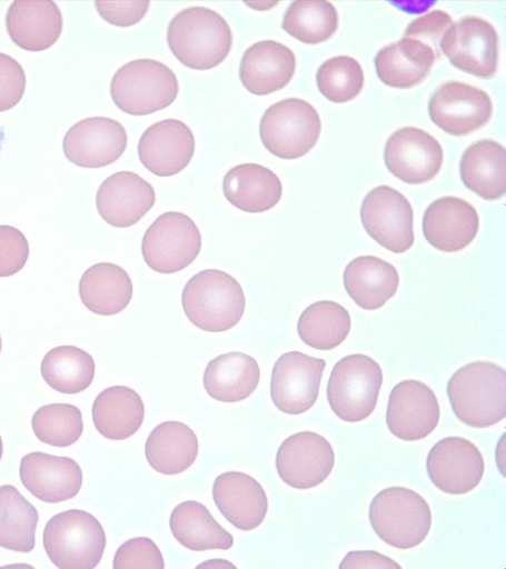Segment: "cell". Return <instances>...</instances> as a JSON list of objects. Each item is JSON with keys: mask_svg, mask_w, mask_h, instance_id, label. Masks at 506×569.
Here are the masks:
<instances>
[{"mask_svg": "<svg viewBox=\"0 0 506 569\" xmlns=\"http://www.w3.org/2000/svg\"><path fill=\"white\" fill-rule=\"evenodd\" d=\"M232 30L215 10L190 7L175 16L168 28L171 53L194 70H210L224 63L232 48Z\"/></svg>", "mask_w": 506, "mask_h": 569, "instance_id": "obj_1", "label": "cell"}, {"mask_svg": "<svg viewBox=\"0 0 506 569\" xmlns=\"http://www.w3.org/2000/svg\"><path fill=\"white\" fill-rule=\"evenodd\" d=\"M448 397L456 417L470 428L487 429L506 417V372L490 361H475L454 372Z\"/></svg>", "mask_w": 506, "mask_h": 569, "instance_id": "obj_2", "label": "cell"}, {"mask_svg": "<svg viewBox=\"0 0 506 569\" xmlns=\"http://www.w3.org/2000/svg\"><path fill=\"white\" fill-rule=\"evenodd\" d=\"M182 308L195 327L205 332L222 333L240 323L246 297L232 276L219 269H205L186 283Z\"/></svg>", "mask_w": 506, "mask_h": 569, "instance_id": "obj_3", "label": "cell"}, {"mask_svg": "<svg viewBox=\"0 0 506 569\" xmlns=\"http://www.w3.org/2000/svg\"><path fill=\"white\" fill-rule=\"evenodd\" d=\"M175 72L153 59H138L122 66L112 77L113 103L131 117H147L168 109L179 96Z\"/></svg>", "mask_w": 506, "mask_h": 569, "instance_id": "obj_4", "label": "cell"}, {"mask_svg": "<svg viewBox=\"0 0 506 569\" xmlns=\"http://www.w3.org/2000/svg\"><path fill=\"white\" fill-rule=\"evenodd\" d=\"M44 550L60 569L97 568L107 547V535L96 516L69 510L51 517L43 535Z\"/></svg>", "mask_w": 506, "mask_h": 569, "instance_id": "obj_5", "label": "cell"}, {"mask_svg": "<svg viewBox=\"0 0 506 569\" xmlns=\"http://www.w3.org/2000/svg\"><path fill=\"white\" fill-rule=\"evenodd\" d=\"M371 529L385 543L410 550L430 532L431 511L425 498L407 488L380 491L369 506Z\"/></svg>", "mask_w": 506, "mask_h": 569, "instance_id": "obj_6", "label": "cell"}, {"mask_svg": "<svg viewBox=\"0 0 506 569\" xmlns=\"http://www.w3.org/2000/svg\"><path fill=\"white\" fill-rule=\"evenodd\" d=\"M381 385L384 371L375 359L365 355L348 356L330 372L329 407L340 420L364 421L376 410Z\"/></svg>", "mask_w": 506, "mask_h": 569, "instance_id": "obj_7", "label": "cell"}, {"mask_svg": "<svg viewBox=\"0 0 506 569\" xmlns=\"http://www.w3.org/2000/svg\"><path fill=\"white\" fill-rule=\"evenodd\" d=\"M317 110L302 99H286L268 108L260 123L264 147L274 157L296 160L306 157L321 137Z\"/></svg>", "mask_w": 506, "mask_h": 569, "instance_id": "obj_8", "label": "cell"}, {"mask_svg": "<svg viewBox=\"0 0 506 569\" xmlns=\"http://www.w3.org/2000/svg\"><path fill=\"white\" fill-rule=\"evenodd\" d=\"M202 238L199 227L180 212H167L145 232L141 251L152 271L173 274L188 268L199 257Z\"/></svg>", "mask_w": 506, "mask_h": 569, "instance_id": "obj_9", "label": "cell"}, {"mask_svg": "<svg viewBox=\"0 0 506 569\" xmlns=\"http://www.w3.org/2000/svg\"><path fill=\"white\" fill-rule=\"evenodd\" d=\"M440 49L454 68L467 74L480 79H492L497 74L499 36L487 19L470 16L453 23Z\"/></svg>", "mask_w": 506, "mask_h": 569, "instance_id": "obj_10", "label": "cell"}, {"mask_svg": "<svg viewBox=\"0 0 506 569\" xmlns=\"http://www.w3.org/2000/svg\"><path fill=\"white\" fill-rule=\"evenodd\" d=\"M360 220L366 232L386 250L401 254L415 244V212L405 194L378 186L365 198Z\"/></svg>", "mask_w": 506, "mask_h": 569, "instance_id": "obj_11", "label": "cell"}, {"mask_svg": "<svg viewBox=\"0 0 506 569\" xmlns=\"http://www.w3.org/2000/svg\"><path fill=\"white\" fill-rule=\"evenodd\" d=\"M336 455L333 445L312 431L287 438L276 457L281 480L297 490H309L324 483L333 473Z\"/></svg>", "mask_w": 506, "mask_h": 569, "instance_id": "obj_12", "label": "cell"}, {"mask_svg": "<svg viewBox=\"0 0 506 569\" xmlns=\"http://www.w3.org/2000/svg\"><path fill=\"white\" fill-rule=\"evenodd\" d=\"M428 110L438 128L460 138L487 126L493 116V102L488 92L479 88L449 81L433 92Z\"/></svg>", "mask_w": 506, "mask_h": 569, "instance_id": "obj_13", "label": "cell"}, {"mask_svg": "<svg viewBox=\"0 0 506 569\" xmlns=\"http://www.w3.org/2000/svg\"><path fill=\"white\" fill-rule=\"evenodd\" d=\"M326 360L301 351H289L278 358L272 370L271 399L287 416H302L319 396Z\"/></svg>", "mask_w": 506, "mask_h": 569, "instance_id": "obj_14", "label": "cell"}, {"mask_svg": "<svg viewBox=\"0 0 506 569\" xmlns=\"http://www.w3.org/2000/svg\"><path fill=\"white\" fill-rule=\"evenodd\" d=\"M429 479L447 495H467L483 480L485 462L480 450L468 439L450 437L434 445L427 459Z\"/></svg>", "mask_w": 506, "mask_h": 569, "instance_id": "obj_15", "label": "cell"}, {"mask_svg": "<svg viewBox=\"0 0 506 569\" xmlns=\"http://www.w3.org/2000/svg\"><path fill=\"white\" fill-rule=\"evenodd\" d=\"M440 408L434 391L419 380L400 381L390 392L387 427L403 441L426 439L437 429Z\"/></svg>", "mask_w": 506, "mask_h": 569, "instance_id": "obj_16", "label": "cell"}, {"mask_svg": "<svg viewBox=\"0 0 506 569\" xmlns=\"http://www.w3.org/2000/svg\"><path fill=\"white\" fill-rule=\"evenodd\" d=\"M128 147L126 128L109 118H89L71 127L63 140L67 159L85 169H100L117 162Z\"/></svg>", "mask_w": 506, "mask_h": 569, "instance_id": "obj_17", "label": "cell"}, {"mask_svg": "<svg viewBox=\"0 0 506 569\" xmlns=\"http://www.w3.org/2000/svg\"><path fill=\"white\" fill-rule=\"evenodd\" d=\"M443 160L439 141L418 128H401L391 133L385 149L387 169L408 184L427 183L436 178Z\"/></svg>", "mask_w": 506, "mask_h": 569, "instance_id": "obj_18", "label": "cell"}, {"mask_svg": "<svg viewBox=\"0 0 506 569\" xmlns=\"http://www.w3.org/2000/svg\"><path fill=\"white\" fill-rule=\"evenodd\" d=\"M195 147L191 129L180 120L168 119L142 133L138 152L145 169L159 178H170L189 167Z\"/></svg>", "mask_w": 506, "mask_h": 569, "instance_id": "obj_19", "label": "cell"}, {"mask_svg": "<svg viewBox=\"0 0 506 569\" xmlns=\"http://www.w3.org/2000/svg\"><path fill=\"white\" fill-rule=\"evenodd\" d=\"M479 214L468 201L452 198L431 202L423 216V234L436 250L457 253L466 250L479 232Z\"/></svg>", "mask_w": 506, "mask_h": 569, "instance_id": "obj_20", "label": "cell"}, {"mask_svg": "<svg viewBox=\"0 0 506 569\" xmlns=\"http://www.w3.org/2000/svg\"><path fill=\"white\" fill-rule=\"evenodd\" d=\"M19 475L24 488L47 503L77 498L82 486V471L77 461L44 452L26 455Z\"/></svg>", "mask_w": 506, "mask_h": 569, "instance_id": "obj_21", "label": "cell"}, {"mask_svg": "<svg viewBox=\"0 0 506 569\" xmlns=\"http://www.w3.org/2000/svg\"><path fill=\"white\" fill-rule=\"evenodd\" d=\"M157 201L152 186L130 171L113 173L101 183L97 207L101 219L118 229L137 224Z\"/></svg>", "mask_w": 506, "mask_h": 569, "instance_id": "obj_22", "label": "cell"}, {"mask_svg": "<svg viewBox=\"0 0 506 569\" xmlns=\"http://www.w3.org/2000/svg\"><path fill=\"white\" fill-rule=\"evenodd\" d=\"M212 498L225 519L240 531L256 530L268 512L262 486L244 472L220 475L214 482Z\"/></svg>", "mask_w": 506, "mask_h": 569, "instance_id": "obj_23", "label": "cell"}, {"mask_svg": "<svg viewBox=\"0 0 506 569\" xmlns=\"http://www.w3.org/2000/svg\"><path fill=\"white\" fill-rule=\"evenodd\" d=\"M6 26L17 47L44 51L63 32V16L51 0H16L8 9Z\"/></svg>", "mask_w": 506, "mask_h": 569, "instance_id": "obj_24", "label": "cell"}, {"mask_svg": "<svg viewBox=\"0 0 506 569\" xmlns=\"http://www.w3.org/2000/svg\"><path fill=\"white\" fill-rule=\"evenodd\" d=\"M296 72V56L275 40L258 41L245 51L240 79L247 91L257 97L270 96L286 88Z\"/></svg>", "mask_w": 506, "mask_h": 569, "instance_id": "obj_25", "label": "cell"}, {"mask_svg": "<svg viewBox=\"0 0 506 569\" xmlns=\"http://www.w3.org/2000/svg\"><path fill=\"white\" fill-rule=\"evenodd\" d=\"M224 194L236 209L262 213L274 209L282 198V182L270 169L242 163L225 174Z\"/></svg>", "mask_w": 506, "mask_h": 569, "instance_id": "obj_26", "label": "cell"}, {"mask_svg": "<svg viewBox=\"0 0 506 569\" xmlns=\"http://www.w3.org/2000/svg\"><path fill=\"white\" fill-rule=\"evenodd\" d=\"M436 60V54L426 44L401 38L378 51L375 66L379 80L387 87L410 89L429 77Z\"/></svg>", "mask_w": 506, "mask_h": 569, "instance_id": "obj_27", "label": "cell"}, {"mask_svg": "<svg viewBox=\"0 0 506 569\" xmlns=\"http://www.w3.org/2000/svg\"><path fill=\"white\" fill-rule=\"evenodd\" d=\"M345 288L361 309L377 310L394 298L399 288L395 266L374 256H360L345 269Z\"/></svg>", "mask_w": 506, "mask_h": 569, "instance_id": "obj_28", "label": "cell"}, {"mask_svg": "<svg viewBox=\"0 0 506 569\" xmlns=\"http://www.w3.org/2000/svg\"><path fill=\"white\" fill-rule=\"evenodd\" d=\"M460 178L483 200L503 199L506 191V151L503 144L489 139L470 144L460 160Z\"/></svg>", "mask_w": 506, "mask_h": 569, "instance_id": "obj_29", "label": "cell"}, {"mask_svg": "<svg viewBox=\"0 0 506 569\" xmlns=\"http://www.w3.org/2000/svg\"><path fill=\"white\" fill-rule=\"evenodd\" d=\"M260 378V366L255 358L232 351L210 361L205 370L204 387L217 401L240 402L254 395Z\"/></svg>", "mask_w": 506, "mask_h": 569, "instance_id": "obj_30", "label": "cell"}, {"mask_svg": "<svg viewBox=\"0 0 506 569\" xmlns=\"http://www.w3.org/2000/svg\"><path fill=\"white\" fill-rule=\"evenodd\" d=\"M150 467L161 475L188 471L199 455V440L190 427L180 421L160 423L145 443Z\"/></svg>", "mask_w": 506, "mask_h": 569, "instance_id": "obj_31", "label": "cell"}, {"mask_svg": "<svg viewBox=\"0 0 506 569\" xmlns=\"http://www.w3.org/2000/svg\"><path fill=\"white\" fill-rule=\"evenodd\" d=\"M131 278L120 266L98 263L81 276L79 296L82 305L98 316H117L131 302Z\"/></svg>", "mask_w": 506, "mask_h": 569, "instance_id": "obj_32", "label": "cell"}, {"mask_svg": "<svg viewBox=\"0 0 506 569\" xmlns=\"http://www.w3.org/2000/svg\"><path fill=\"white\" fill-rule=\"evenodd\" d=\"M145 419V406L136 390L111 387L102 390L92 406V421L101 437L113 441L127 440L139 431Z\"/></svg>", "mask_w": 506, "mask_h": 569, "instance_id": "obj_33", "label": "cell"}, {"mask_svg": "<svg viewBox=\"0 0 506 569\" xmlns=\"http://www.w3.org/2000/svg\"><path fill=\"white\" fill-rule=\"evenodd\" d=\"M170 530L175 540L194 552L227 551L234 546L232 535L214 519L208 507L198 501H186L175 507Z\"/></svg>", "mask_w": 506, "mask_h": 569, "instance_id": "obj_34", "label": "cell"}, {"mask_svg": "<svg viewBox=\"0 0 506 569\" xmlns=\"http://www.w3.org/2000/svg\"><path fill=\"white\" fill-rule=\"evenodd\" d=\"M39 515L12 485L0 486V547L19 553L36 548Z\"/></svg>", "mask_w": 506, "mask_h": 569, "instance_id": "obj_35", "label": "cell"}, {"mask_svg": "<svg viewBox=\"0 0 506 569\" xmlns=\"http://www.w3.org/2000/svg\"><path fill=\"white\" fill-rule=\"evenodd\" d=\"M41 377L60 395L75 396L87 390L96 377V361L72 346L51 349L41 361Z\"/></svg>", "mask_w": 506, "mask_h": 569, "instance_id": "obj_36", "label": "cell"}, {"mask_svg": "<svg viewBox=\"0 0 506 569\" xmlns=\"http://www.w3.org/2000/svg\"><path fill=\"white\" fill-rule=\"evenodd\" d=\"M353 328L348 310L333 301L309 306L298 319V336L317 350H333L347 339Z\"/></svg>", "mask_w": 506, "mask_h": 569, "instance_id": "obj_37", "label": "cell"}, {"mask_svg": "<svg viewBox=\"0 0 506 569\" xmlns=\"http://www.w3.org/2000/svg\"><path fill=\"white\" fill-rule=\"evenodd\" d=\"M339 27L336 7L327 0H296L286 10L282 29L308 46L333 38Z\"/></svg>", "mask_w": 506, "mask_h": 569, "instance_id": "obj_38", "label": "cell"}, {"mask_svg": "<svg viewBox=\"0 0 506 569\" xmlns=\"http://www.w3.org/2000/svg\"><path fill=\"white\" fill-rule=\"evenodd\" d=\"M32 429L39 441L56 448H69L85 431L81 411L70 403H50L36 411Z\"/></svg>", "mask_w": 506, "mask_h": 569, "instance_id": "obj_39", "label": "cell"}, {"mask_svg": "<svg viewBox=\"0 0 506 569\" xmlns=\"http://www.w3.org/2000/svg\"><path fill=\"white\" fill-rule=\"evenodd\" d=\"M317 87L330 102L345 103L356 99L365 87V72L355 58L334 57L317 71Z\"/></svg>", "mask_w": 506, "mask_h": 569, "instance_id": "obj_40", "label": "cell"}, {"mask_svg": "<svg viewBox=\"0 0 506 569\" xmlns=\"http://www.w3.org/2000/svg\"><path fill=\"white\" fill-rule=\"evenodd\" d=\"M113 569H163L160 548L148 537H136L122 543L113 557Z\"/></svg>", "mask_w": 506, "mask_h": 569, "instance_id": "obj_41", "label": "cell"}, {"mask_svg": "<svg viewBox=\"0 0 506 569\" xmlns=\"http://www.w3.org/2000/svg\"><path fill=\"white\" fill-rule=\"evenodd\" d=\"M453 23V19L447 12H444V10H433V12L413 20L403 38L415 39L426 44L434 51L438 60L443 57L441 41Z\"/></svg>", "mask_w": 506, "mask_h": 569, "instance_id": "obj_42", "label": "cell"}, {"mask_svg": "<svg viewBox=\"0 0 506 569\" xmlns=\"http://www.w3.org/2000/svg\"><path fill=\"white\" fill-rule=\"evenodd\" d=\"M29 258V243L23 232L12 226H0V278L22 271Z\"/></svg>", "mask_w": 506, "mask_h": 569, "instance_id": "obj_43", "label": "cell"}, {"mask_svg": "<svg viewBox=\"0 0 506 569\" xmlns=\"http://www.w3.org/2000/svg\"><path fill=\"white\" fill-rule=\"evenodd\" d=\"M26 89L23 67L14 58L0 53V112L17 107L24 97Z\"/></svg>", "mask_w": 506, "mask_h": 569, "instance_id": "obj_44", "label": "cell"}, {"mask_svg": "<svg viewBox=\"0 0 506 569\" xmlns=\"http://www.w3.org/2000/svg\"><path fill=\"white\" fill-rule=\"evenodd\" d=\"M97 10L102 19L111 26L128 28L141 22L150 8L149 0L137 2H96Z\"/></svg>", "mask_w": 506, "mask_h": 569, "instance_id": "obj_45", "label": "cell"}, {"mask_svg": "<svg viewBox=\"0 0 506 569\" xmlns=\"http://www.w3.org/2000/svg\"><path fill=\"white\" fill-rule=\"evenodd\" d=\"M370 569V568H387V569H400V565L390 558L380 555L375 551H358L349 552L343 563L339 565V569Z\"/></svg>", "mask_w": 506, "mask_h": 569, "instance_id": "obj_46", "label": "cell"}, {"mask_svg": "<svg viewBox=\"0 0 506 569\" xmlns=\"http://www.w3.org/2000/svg\"><path fill=\"white\" fill-rule=\"evenodd\" d=\"M3 458V440L2 437H0V460Z\"/></svg>", "mask_w": 506, "mask_h": 569, "instance_id": "obj_47", "label": "cell"}, {"mask_svg": "<svg viewBox=\"0 0 506 569\" xmlns=\"http://www.w3.org/2000/svg\"><path fill=\"white\" fill-rule=\"evenodd\" d=\"M0 353H2V336H0Z\"/></svg>", "mask_w": 506, "mask_h": 569, "instance_id": "obj_48", "label": "cell"}]
</instances>
